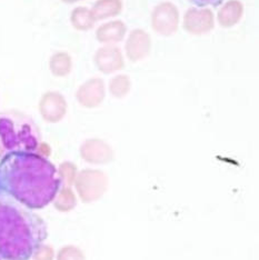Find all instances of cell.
Segmentation results:
<instances>
[{
	"instance_id": "obj_1",
	"label": "cell",
	"mask_w": 259,
	"mask_h": 260,
	"mask_svg": "<svg viewBox=\"0 0 259 260\" xmlns=\"http://www.w3.org/2000/svg\"><path fill=\"white\" fill-rule=\"evenodd\" d=\"M61 187L56 167L38 152H14L0 162V190L29 209L48 206Z\"/></svg>"
},
{
	"instance_id": "obj_4",
	"label": "cell",
	"mask_w": 259,
	"mask_h": 260,
	"mask_svg": "<svg viewBox=\"0 0 259 260\" xmlns=\"http://www.w3.org/2000/svg\"><path fill=\"white\" fill-rule=\"evenodd\" d=\"M41 104V112L47 120L56 121L62 115V102L59 96H46Z\"/></svg>"
},
{
	"instance_id": "obj_8",
	"label": "cell",
	"mask_w": 259,
	"mask_h": 260,
	"mask_svg": "<svg viewBox=\"0 0 259 260\" xmlns=\"http://www.w3.org/2000/svg\"><path fill=\"white\" fill-rule=\"evenodd\" d=\"M193 5L198 6V7H206V6H219L223 0H189Z\"/></svg>"
},
{
	"instance_id": "obj_3",
	"label": "cell",
	"mask_w": 259,
	"mask_h": 260,
	"mask_svg": "<svg viewBox=\"0 0 259 260\" xmlns=\"http://www.w3.org/2000/svg\"><path fill=\"white\" fill-rule=\"evenodd\" d=\"M39 146V130L30 118L17 111L0 114V156L37 152Z\"/></svg>"
},
{
	"instance_id": "obj_6",
	"label": "cell",
	"mask_w": 259,
	"mask_h": 260,
	"mask_svg": "<svg viewBox=\"0 0 259 260\" xmlns=\"http://www.w3.org/2000/svg\"><path fill=\"white\" fill-rule=\"evenodd\" d=\"M57 260H85V258L78 248L66 246L58 251Z\"/></svg>"
},
{
	"instance_id": "obj_2",
	"label": "cell",
	"mask_w": 259,
	"mask_h": 260,
	"mask_svg": "<svg viewBox=\"0 0 259 260\" xmlns=\"http://www.w3.org/2000/svg\"><path fill=\"white\" fill-rule=\"evenodd\" d=\"M47 237L45 221L31 209L0 190V257L28 260Z\"/></svg>"
},
{
	"instance_id": "obj_9",
	"label": "cell",
	"mask_w": 259,
	"mask_h": 260,
	"mask_svg": "<svg viewBox=\"0 0 259 260\" xmlns=\"http://www.w3.org/2000/svg\"><path fill=\"white\" fill-rule=\"evenodd\" d=\"M0 260H2V257H0Z\"/></svg>"
},
{
	"instance_id": "obj_5",
	"label": "cell",
	"mask_w": 259,
	"mask_h": 260,
	"mask_svg": "<svg viewBox=\"0 0 259 260\" xmlns=\"http://www.w3.org/2000/svg\"><path fill=\"white\" fill-rule=\"evenodd\" d=\"M52 203H54L58 210L69 211L70 209L74 208V206L76 204L75 194L69 187H60V189L56 194V197L52 200Z\"/></svg>"
},
{
	"instance_id": "obj_7",
	"label": "cell",
	"mask_w": 259,
	"mask_h": 260,
	"mask_svg": "<svg viewBox=\"0 0 259 260\" xmlns=\"http://www.w3.org/2000/svg\"><path fill=\"white\" fill-rule=\"evenodd\" d=\"M31 257L34 260H54L55 252L50 246L41 244L36 248Z\"/></svg>"
}]
</instances>
